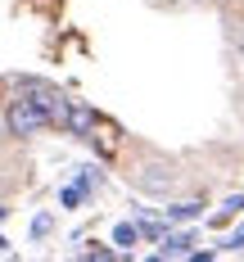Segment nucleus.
<instances>
[{
	"mask_svg": "<svg viewBox=\"0 0 244 262\" xmlns=\"http://www.w3.org/2000/svg\"><path fill=\"white\" fill-rule=\"evenodd\" d=\"M18 95L41 108L50 127H63V118H68V104H73V100H63L59 86H50V81H41V77H23V81H18Z\"/></svg>",
	"mask_w": 244,
	"mask_h": 262,
	"instance_id": "obj_1",
	"label": "nucleus"
},
{
	"mask_svg": "<svg viewBox=\"0 0 244 262\" xmlns=\"http://www.w3.org/2000/svg\"><path fill=\"white\" fill-rule=\"evenodd\" d=\"M46 127H50V122H46V113L32 104V100H23V95H18V100H9V108H5V131H9V136L27 140V136H41Z\"/></svg>",
	"mask_w": 244,
	"mask_h": 262,
	"instance_id": "obj_2",
	"label": "nucleus"
},
{
	"mask_svg": "<svg viewBox=\"0 0 244 262\" xmlns=\"http://www.w3.org/2000/svg\"><path fill=\"white\" fill-rule=\"evenodd\" d=\"M95 122H100L95 108L81 104V100H73V104H68V118H63V131H73V136H81V140H91V136H95Z\"/></svg>",
	"mask_w": 244,
	"mask_h": 262,
	"instance_id": "obj_3",
	"label": "nucleus"
},
{
	"mask_svg": "<svg viewBox=\"0 0 244 262\" xmlns=\"http://www.w3.org/2000/svg\"><path fill=\"white\" fill-rule=\"evenodd\" d=\"M136 185L145 194H172L176 190V172L172 167H145V172H136Z\"/></svg>",
	"mask_w": 244,
	"mask_h": 262,
	"instance_id": "obj_4",
	"label": "nucleus"
},
{
	"mask_svg": "<svg viewBox=\"0 0 244 262\" xmlns=\"http://www.w3.org/2000/svg\"><path fill=\"white\" fill-rule=\"evenodd\" d=\"M190 244H194V231H163V239H159V258H186L190 253Z\"/></svg>",
	"mask_w": 244,
	"mask_h": 262,
	"instance_id": "obj_5",
	"label": "nucleus"
},
{
	"mask_svg": "<svg viewBox=\"0 0 244 262\" xmlns=\"http://www.w3.org/2000/svg\"><path fill=\"white\" fill-rule=\"evenodd\" d=\"M204 217V199H181L167 208V226H186V222H199Z\"/></svg>",
	"mask_w": 244,
	"mask_h": 262,
	"instance_id": "obj_6",
	"label": "nucleus"
},
{
	"mask_svg": "<svg viewBox=\"0 0 244 262\" xmlns=\"http://www.w3.org/2000/svg\"><path fill=\"white\" fill-rule=\"evenodd\" d=\"M113 244H118V253H131L136 244H140V226L136 222H118L113 226Z\"/></svg>",
	"mask_w": 244,
	"mask_h": 262,
	"instance_id": "obj_7",
	"label": "nucleus"
},
{
	"mask_svg": "<svg viewBox=\"0 0 244 262\" xmlns=\"http://www.w3.org/2000/svg\"><path fill=\"white\" fill-rule=\"evenodd\" d=\"M244 212V194H231V199H226V204H221V208H217V226H221V222H231V217H240Z\"/></svg>",
	"mask_w": 244,
	"mask_h": 262,
	"instance_id": "obj_8",
	"label": "nucleus"
},
{
	"mask_svg": "<svg viewBox=\"0 0 244 262\" xmlns=\"http://www.w3.org/2000/svg\"><path fill=\"white\" fill-rule=\"evenodd\" d=\"M100 181H104V177H100V167H81V172H77V181H73V185H77L81 194H91V190H95Z\"/></svg>",
	"mask_w": 244,
	"mask_h": 262,
	"instance_id": "obj_9",
	"label": "nucleus"
},
{
	"mask_svg": "<svg viewBox=\"0 0 244 262\" xmlns=\"http://www.w3.org/2000/svg\"><path fill=\"white\" fill-rule=\"evenodd\" d=\"M54 231V212H36L32 217V239H46Z\"/></svg>",
	"mask_w": 244,
	"mask_h": 262,
	"instance_id": "obj_10",
	"label": "nucleus"
},
{
	"mask_svg": "<svg viewBox=\"0 0 244 262\" xmlns=\"http://www.w3.org/2000/svg\"><path fill=\"white\" fill-rule=\"evenodd\" d=\"M81 199H86V194H81L77 185H63V194H59V204H63V208H77Z\"/></svg>",
	"mask_w": 244,
	"mask_h": 262,
	"instance_id": "obj_11",
	"label": "nucleus"
},
{
	"mask_svg": "<svg viewBox=\"0 0 244 262\" xmlns=\"http://www.w3.org/2000/svg\"><path fill=\"white\" fill-rule=\"evenodd\" d=\"M221 249H244V222H240V226H235V231H231V239H226Z\"/></svg>",
	"mask_w": 244,
	"mask_h": 262,
	"instance_id": "obj_12",
	"label": "nucleus"
},
{
	"mask_svg": "<svg viewBox=\"0 0 244 262\" xmlns=\"http://www.w3.org/2000/svg\"><path fill=\"white\" fill-rule=\"evenodd\" d=\"M0 253H9V239H5V235H0Z\"/></svg>",
	"mask_w": 244,
	"mask_h": 262,
	"instance_id": "obj_13",
	"label": "nucleus"
},
{
	"mask_svg": "<svg viewBox=\"0 0 244 262\" xmlns=\"http://www.w3.org/2000/svg\"><path fill=\"white\" fill-rule=\"evenodd\" d=\"M5 217H9V208H5V204H0V222H5Z\"/></svg>",
	"mask_w": 244,
	"mask_h": 262,
	"instance_id": "obj_14",
	"label": "nucleus"
}]
</instances>
